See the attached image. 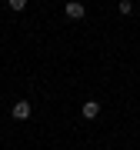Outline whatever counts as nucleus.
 I'll use <instances>...</instances> for the list:
<instances>
[{"mask_svg":"<svg viewBox=\"0 0 140 150\" xmlns=\"http://www.w3.org/2000/svg\"><path fill=\"white\" fill-rule=\"evenodd\" d=\"M64 13L70 17V20H83V17H87V7L80 4V0H67V4H64Z\"/></svg>","mask_w":140,"mask_h":150,"instance_id":"obj_1","label":"nucleus"},{"mask_svg":"<svg viewBox=\"0 0 140 150\" xmlns=\"http://www.w3.org/2000/svg\"><path fill=\"white\" fill-rule=\"evenodd\" d=\"M10 113H13V120H30V113H33V107H30V100H17Z\"/></svg>","mask_w":140,"mask_h":150,"instance_id":"obj_2","label":"nucleus"},{"mask_svg":"<svg viewBox=\"0 0 140 150\" xmlns=\"http://www.w3.org/2000/svg\"><path fill=\"white\" fill-rule=\"evenodd\" d=\"M80 113H83L87 120H93V117H97V113H100V103H97V100H87L83 107H80Z\"/></svg>","mask_w":140,"mask_h":150,"instance_id":"obj_3","label":"nucleus"},{"mask_svg":"<svg viewBox=\"0 0 140 150\" xmlns=\"http://www.w3.org/2000/svg\"><path fill=\"white\" fill-rule=\"evenodd\" d=\"M117 10H120V17H130V13H134V4H130V0H120Z\"/></svg>","mask_w":140,"mask_h":150,"instance_id":"obj_4","label":"nucleus"},{"mask_svg":"<svg viewBox=\"0 0 140 150\" xmlns=\"http://www.w3.org/2000/svg\"><path fill=\"white\" fill-rule=\"evenodd\" d=\"M7 7H10V10H13V13H20V10H23V7H27V0H7Z\"/></svg>","mask_w":140,"mask_h":150,"instance_id":"obj_5","label":"nucleus"}]
</instances>
